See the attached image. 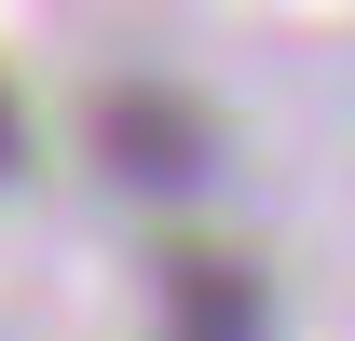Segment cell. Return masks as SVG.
Here are the masks:
<instances>
[{"label":"cell","mask_w":355,"mask_h":341,"mask_svg":"<svg viewBox=\"0 0 355 341\" xmlns=\"http://www.w3.org/2000/svg\"><path fill=\"white\" fill-rule=\"evenodd\" d=\"M28 164V110H14V82H0V177Z\"/></svg>","instance_id":"3"},{"label":"cell","mask_w":355,"mask_h":341,"mask_svg":"<svg viewBox=\"0 0 355 341\" xmlns=\"http://www.w3.org/2000/svg\"><path fill=\"white\" fill-rule=\"evenodd\" d=\"M96 150H110V177L123 191H205V177L232 164V137L191 110V96H164V82H123L110 110H96Z\"/></svg>","instance_id":"1"},{"label":"cell","mask_w":355,"mask_h":341,"mask_svg":"<svg viewBox=\"0 0 355 341\" xmlns=\"http://www.w3.org/2000/svg\"><path fill=\"white\" fill-rule=\"evenodd\" d=\"M164 341H273V287L246 246H205L178 232L164 246Z\"/></svg>","instance_id":"2"}]
</instances>
